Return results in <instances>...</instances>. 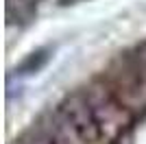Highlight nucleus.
<instances>
[{
	"instance_id": "f257e3e1",
	"label": "nucleus",
	"mask_w": 146,
	"mask_h": 144,
	"mask_svg": "<svg viewBox=\"0 0 146 144\" xmlns=\"http://www.w3.org/2000/svg\"><path fill=\"white\" fill-rule=\"evenodd\" d=\"M39 131L50 144H111L105 138L83 90L68 96Z\"/></svg>"
},
{
	"instance_id": "f03ea898",
	"label": "nucleus",
	"mask_w": 146,
	"mask_h": 144,
	"mask_svg": "<svg viewBox=\"0 0 146 144\" xmlns=\"http://www.w3.org/2000/svg\"><path fill=\"white\" fill-rule=\"evenodd\" d=\"M103 81L131 114L146 109V42L118 57Z\"/></svg>"
},
{
	"instance_id": "7ed1b4c3",
	"label": "nucleus",
	"mask_w": 146,
	"mask_h": 144,
	"mask_svg": "<svg viewBox=\"0 0 146 144\" xmlns=\"http://www.w3.org/2000/svg\"><path fill=\"white\" fill-rule=\"evenodd\" d=\"M83 92H85L87 103H90L92 111H94L98 125L103 129L105 138L109 140L111 144H116L118 138L122 135V131L131 125L133 114H131L124 105H120V101L111 94L109 85L105 83L103 79L90 83Z\"/></svg>"
},
{
	"instance_id": "20e7f679",
	"label": "nucleus",
	"mask_w": 146,
	"mask_h": 144,
	"mask_svg": "<svg viewBox=\"0 0 146 144\" xmlns=\"http://www.w3.org/2000/svg\"><path fill=\"white\" fill-rule=\"evenodd\" d=\"M61 2H76V0H61Z\"/></svg>"
}]
</instances>
